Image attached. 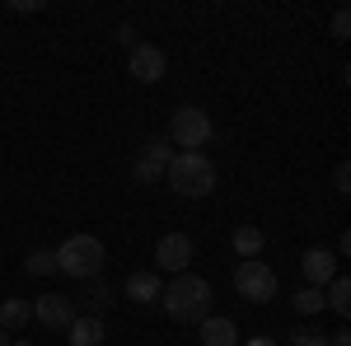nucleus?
I'll return each mask as SVG.
<instances>
[{
  "mask_svg": "<svg viewBox=\"0 0 351 346\" xmlns=\"http://www.w3.org/2000/svg\"><path fill=\"white\" fill-rule=\"evenodd\" d=\"M160 271H132L127 276V299H136V304H160Z\"/></svg>",
  "mask_w": 351,
  "mask_h": 346,
  "instance_id": "obj_13",
  "label": "nucleus"
},
{
  "mask_svg": "<svg viewBox=\"0 0 351 346\" xmlns=\"http://www.w3.org/2000/svg\"><path fill=\"white\" fill-rule=\"evenodd\" d=\"M0 346H14V337H10V332H0Z\"/></svg>",
  "mask_w": 351,
  "mask_h": 346,
  "instance_id": "obj_26",
  "label": "nucleus"
},
{
  "mask_svg": "<svg viewBox=\"0 0 351 346\" xmlns=\"http://www.w3.org/2000/svg\"><path fill=\"white\" fill-rule=\"evenodd\" d=\"M14 346H33V342H28V337H19V342H14Z\"/></svg>",
  "mask_w": 351,
  "mask_h": 346,
  "instance_id": "obj_27",
  "label": "nucleus"
},
{
  "mask_svg": "<svg viewBox=\"0 0 351 346\" xmlns=\"http://www.w3.org/2000/svg\"><path fill=\"white\" fill-rule=\"evenodd\" d=\"M286 342H291V346H328V332H324V328L300 323V328H291V332H286Z\"/></svg>",
  "mask_w": 351,
  "mask_h": 346,
  "instance_id": "obj_20",
  "label": "nucleus"
},
{
  "mask_svg": "<svg viewBox=\"0 0 351 346\" xmlns=\"http://www.w3.org/2000/svg\"><path fill=\"white\" fill-rule=\"evenodd\" d=\"M248 346H276L271 337H248Z\"/></svg>",
  "mask_w": 351,
  "mask_h": 346,
  "instance_id": "obj_25",
  "label": "nucleus"
},
{
  "mask_svg": "<svg viewBox=\"0 0 351 346\" xmlns=\"http://www.w3.org/2000/svg\"><path fill=\"white\" fill-rule=\"evenodd\" d=\"M332 187H337L342 197L351 192V169H347V164H337V169H332Z\"/></svg>",
  "mask_w": 351,
  "mask_h": 346,
  "instance_id": "obj_22",
  "label": "nucleus"
},
{
  "mask_svg": "<svg viewBox=\"0 0 351 346\" xmlns=\"http://www.w3.org/2000/svg\"><path fill=\"white\" fill-rule=\"evenodd\" d=\"M230 243H234V253H239V262H248V258H258L263 253V230L258 225H234V234H230Z\"/></svg>",
  "mask_w": 351,
  "mask_h": 346,
  "instance_id": "obj_17",
  "label": "nucleus"
},
{
  "mask_svg": "<svg viewBox=\"0 0 351 346\" xmlns=\"http://www.w3.org/2000/svg\"><path fill=\"white\" fill-rule=\"evenodd\" d=\"M127 75H132L136 84H160L164 75H169V56H164V47H155V42H136L132 56H127Z\"/></svg>",
  "mask_w": 351,
  "mask_h": 346,
  "instance_id": "obj_7",
  "label": "nucleus"
},
{
  "mask_svg": "<svg viewBox=\"0 0 351 346\" xmlns=\"http://www.w3.org/2000/svg\"><path fill=\"white\" fill-rule=\"evenodd\" d=\"M104 262H108V253H104V239H94V234H71L56 248V271L71 281H94Z\"/></svg>",
  "mask_w": 351,
  "mask_h": 346,
  "instance_id": "obj_3",
  "label": "nucleus"
},
{
  "mask_svg": "<svg viewBox=\"0 0 351 346\" xmlns=\"http://www.w3.org/2000/svg\"><path fill=\"white\" fill-rule=\"evenodd\" d=\"M291 304H295V314H324V291H314V286H304V291L291 295Z\"/></svg>",
  "mask_w": 351,
  "mask_h": 346,
  "instance_id": "obj_19",
  "label": "nucleus"
},
{
  "mask_svg": "<svg viewBox=\"0 0 351 346\" xmlns=\"http://www.w3.org/2000/svg\"><path fill=\"white\" fill-rule=\"evenodd\" d=\"M10 10H19V14H38V10H43V5H38V0H14V5H10Z\"/></svg>",
  "mask_w": 351,
  "mask_h": 346,
  "instance_id": "obj_24",
  "label": "nucleus"
},
{
  "mask_svg": "<svg viewBox=\"0 0 351 346\" xmlns=\"http://www.w3.org/2000/svg\"><path fill=\"white\" fill-rule=\"evenodd\" d=\"M211 136H216V127H211V112H202L197 103L178 108L173 117H169V145H178V150H202V145H211Z\"/></svg>",
  "mask_w": 351,
  "mask_h": 346,
  "instance_id": "obj_4",
  "label": "nucleus"
},
{
  "mask_svg": "<svg viewBox=\"0 0 351 346\" xmlns=\"http://www.w3.org/2000/svg\"><path fill=\"white\" fill-rule=\"evenodd\" d=\"M33 319L43 328H52V332H66L75 323V304H71V295H38L33 299Z\"/></svg>",
  "mask_w": 351,
  "mask_h": 346,
  "instance_id": "obj_8",
  "label": "nucleus"
},
{
  "mask_svg": "<svg viewBox=\"0 0 351 346\" xmlns=\"http://www.w3.org/2000/svg\"><path fill=\"white\" fill-rule=\"evenodd\" d=\"M300 271H304V281H309L314 291H324L328 281L337 276V258H332L328 248H309V253L300 258Z\"/></svg>",
  "mask_w": 351,
  "mask_h": 346,
  "instance_id": "obj_11",
  "label": "nucleus"
},
{
  "mask_svg": "<svg viewBox=\"0 0 351 346\" xmlns=\"http://www.w3.org/2000/svg\"><path fill=\"white\" fill-rule=\"evenodd\" d=\"M104 319H89V314H75V323L66 328V342L71 346H104Z\"/></svg>",
  "mask_w": 351,
  "mask_h": 346,
  "instance_id": "obj_14",
  "label": "nucleus"
},
{
  "mask_svg": "<svg viewBox=\"0 0 351 346\" xmlns=\"http://www.w3.org/2000/svg\"><path fill=\"white\" fill-rule=\"evenodd\" d=\"M173 160V145L164 140V136H150L141 150H136V164H132V183L136 187H155L164 183V169Z\"/></svg>",
  "mask_w": 351,
  "mask_h": 346,
  "instance_id": "obj_6",
  "label": "nucleus"
},
{
  "mask_svg": "<svg viewBox=\"0 0 351 346\" xmlns=\"http://www.w3.org/2000/svg\"><path fill=\"white\" fill-rule=\"evenodd\" d=\"M328 28H332V38H337V42H347V38H351V14H347V10H337Z\"/></svg>",
  "mask_w": 351,
  "mask_h": 346,
  "instance_id": "obj_21",
  "label": "nucleus"
},
{
  "mask_svg": "<svg viewBox=\"0 0 351 346\" xmlns=\"http://www.w3.org/2000/svg\"><path fill=\"white\" fill-rule=\"evenodd\" d=\"M71 304H75V314H89V319H104L112 309V291L104 276H94V281H80V295H71Z\"/></svg>",
  "mask_w": 351,
  "mask_h": 346,
  "instance_id": "obj_10",
  "label": "nucleus"
},
{
  "mask_svg": "<svg viewBox=\"0 0 351 346\" xmlns=\"http://www.w3.org/2000/svg\"><path fill=\"white\" fill-rule=\"evenodd\" d=\"M324 304L337 314V319H351V281L342 276V271H337V276L324 286Z\"/></svg>",
  "mask_w": 351,
  "mask_h": 346,
  "instance_id": "obj_16",
  "label": "nucleus"
},
{
  "mask_svg": "<svg viewBox=\"0 0 351 346\" xmlns=\"http://www.w3.org/2000/svg\"><path fill=\"white\" fill-rule=\"evenodd\" d=\"M164 183L173 187L183 201H202V197H211V192H216V164L206 160L202 150H183V155H173V160H169Z\"/></svg>",
  "mask_w": 351,
  "mask_h": 346,
  "instance_id": "obj_2",
  "label": "nucleus"
},
{
  "mask_svg": "<svg viewBox=\"0 0 351 346\" xmlns=\"http://www.w3.org/2000/svg\"><path fill=\"white\" fill-rule=\"evenodd\" d=\"M188 262H192V239H188V234H164V239L155 243V267H160V271L183 276Z\"/></svg>",
  "mask_w": 351,
  "mask_h": 346,
  "instance_id": "obj_9",
  "label": "nucleus"
},
{
  "mask_svg": "<svg viewBox=\"0 0 351 346\" xmlns=\"http://www.w3.org/2000/svg\"><path fill=\"white\" fill-rule=\"evenodd\" d=\"M211 281L206 276H192V271H183V276H173L169 286L160 291V304H164V314L173 323H202V319H211Z\"/></svg>",
  "mask_w": 351,
  "mask_h": 346,
  "instance_id": "obj_1",
  "label": "nucleus"
},
{
  "mask_svg": "<svg viewBox=\"0 0 351 346\" xmlns=\"http://www.w3.org/2000/svg\"><path fill=\"white\" fill-rule=\"evenodd\" d=\"M276 291H281V281H276V271L267 262L248 258V262L234 267V295L243 304H267V299H276Z\"/></svg>",
  "mask_w": 351,
  "mask_h": 346,
  "instance_id": "obj_5",
  "label": "nucleus"
},
{
  "mask_svg": "<svg viewBox=\"0 0 351 346\" xmlns=\"http://www.w3.org/2000/svg\"><path fill=\"white\" fill-rule=\"evenodd\" d=\"M28 323H33V304L28 299H19V295L14 299H0V332L14 337V332H24Z\"/></svg>",
  "mask_w": 351,
  "mask_h": 346,
  "instance_id": "obj_15",
  "label": "nucleus"
},
{
  "mask_svg": "<svg viewBox=\"0 0 351 346\" xmlns=\"http://www.w3.org/2000/svg\"><path fill=\"white\" fill-rule=\"evenodd\" d=\"M24 267H28V276H52L56 271V248H33L24 258Z\"/></svg>",
  "mask_w": 351,
  "mask_h": 346,
  "instance_id": "obj_18",
  "label": "nucleus"
},
{
  "mask_svg": "<svg viewBox=\"0 0 351 346\" xmlns=\"http://www.w3.org/2000/svg\"><path fill=\"white\" fill-rule=\"evenodd\" d=\"M197 337H202V346H239V323L225 314H211L197 323Z\"/></svg>",
  "mask_w": 351,
  "mask_h": 346,
  "instance_id": "obj_12",
  "label": "nucleus"
},
{
  "mask_svg": "<svg viewBox=\"0 0 351 346\" xmlns=\"http://www.w3.org/2000/svg\"><path fill=\"white\" fill-rule=\"evenodd\" d=\"M136 38H141V33H136L132 24H122V28H117V42H127V47H136Z\"/></svg>",
  "mask_w": 351,
  "mask_h": 346,
  "instance_id": "obj_23",
  "label": "nucleus"
}]
</instances>
